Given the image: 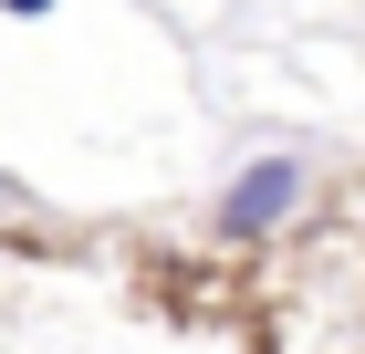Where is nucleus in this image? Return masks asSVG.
Masks as SVG:
<instances>
[{
	"label": "nucleus",
	"mask_w": 365,
	"mask_h": 354,
	"mask_svg": "<svg viewBox=\"0 0 365 354\" xmlns=\"http://www.w3.org/2000/svg\"><path fill=\"white\" fill-rule=\"evenodd\" d=\"M303 157H251L240 167V177H230L220 188V209H209V229H220V240H282V229H292V219H303Z\"/></svg>",
	"instance_id": "f257e3e1"
},
{
	"label": "nucleus",
	"mask_w": 365,
	"mask_h": 354,
	"mask_svg": "<svg viewBox=\"0 0 365 354\" xmlns=\"http://www.w3.org/2000/svg\"><path fill=\"white\" fill-rule=\"evenodd\" d=\"M0 11H21V21H42V11H53V0H0Z\"/></svg>",
	"instance_id": "f03ea898"
}]
</instances>
